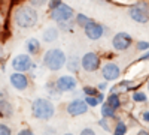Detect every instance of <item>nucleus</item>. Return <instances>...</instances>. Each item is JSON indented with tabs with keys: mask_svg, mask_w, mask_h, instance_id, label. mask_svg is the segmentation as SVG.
<instances>
[{
	"mask_svg": "<svg viewBox=\"0 0 149 135\" xmlns=\"http://www.w3.org/2000/svg\"><path fill=\"white\" fill-rule=\"evenodd\" d=\"M57 89L63 93V92H72L78 87V81L72 75H61L57 81H55Z\"/></svg>",
	"mask_w": 149,
	"mask_h": 135,
	"instance_id": "10",
	"label": "nucleus"
},
{
	"mask_svg": "<svg viewBox=\"0 0 149 135\" xmlns=\"http://www.w3.org/2000/svg\"><path fill=\"white\" fill-rule=\"evenodd\" d=\"M9 81H10V86L14 89L22 92V90H26L29 87V77L26 75L24 72H14L12 75L9 77Z\"/></svg>",
	"mask_w": 149,
	"mask_h": 135,
	"instance_id": "11",
	"label": "nucleus"
},
{
	"mask_svg": "<svg viewBox=\"0 0 149 135\" xmlns=\"http://www.w3.org/2000/svg\"><path fill=\"white\" fill-rule=\"evenodd\" d=\"M137 50L139 51H148L149 50V42H146V41H140V42H137Z\"/></svg>",
	"mask_w": 149,
	"mask_h": 135,
	"instance_id": "26",
	"label": "nucleus"
},
{
	"mask_svg": "<svg viewBox=\"0 0 149 135\" xmlns=\"http://www.w3.org/2000/svg\"><path fill=\"white\" fill-rule=\"evenodd\" d=\"M33 66V60L30 54H18L12 60V68L17 72H29Z\"/></svg>",
	"mask_w": 149,
	"mask_h": 135,
	"instance_id": "7",
	"label": "nucleus"
},
{
	"mask_svg": "<svg viewBox=\"0 0 149 135\" xmlns=\"http://www.w3.org/2000/svg\"><path fill=\"white\" fill-rule=\"evenodd\" d=\"M140 60H149V50H148L143 56H140Z\"/></svg>",
	"mask_w": 149,
	"mask_h": 135,
	"instance_id": "34",
	"label": "nucleus"
},
{
	"mask_svg": "<svg viewBox=\"0 0 149 135\" xmlns=\"http://www.w3.org/2000/svg\"><path fill=\"white\" fill-rule=\"evenodd\" d=\"M137 135H149V134H148V132H146V131H140V132H139V134H137Z\"/></svg>",
	"mask_w": 149,
	"mask_h": 135,
	"instance_id": "36",
	"label": "nucleus"
},
{
	"mask_svg": "<svg viewBox=\"0 0 149 135\" xmlns=\"http://www.w3.org/2000/svg\"><path fill=\"white\" fill-rule=\"evenodd\" d=\"M148 90H149V83H148Z\"/></svg>",
	"mask_w": 149,
	"mask_h": 135,
	"instance_id": "39",
	"label": "nucleus"
},
{
	"mask_svg": "<svg viewBox=\"0 0 149 135\" xmlns=\"http://www.w3.org/2000/svg\"><path fill=\"white\" fill-rule=\"evenodd\" d=\"M100 114H102V117H106V119H113V117H115V110L112 108L107 102H104V104L102 105Z\"/></svg>",
	"mask_w": 149,
	"mask_h": 135,
	"instance_id": "18",
	"label": "nucleus"
},
{
	"mask_svg": "<svg viewBox=\"0 0 149 135\" xmlns=\"http://www.w3.org/2000/svg\"><path fill=\"white\" fill-rule=\"evenodd\" d=\"M107 104L116 111V110L121 107V99H119L118 93H115V92H113V93H110V96L107 98Z\"/></svg>",
	"mask_w": 149,
	"mask_h": 135,
	"instance_id": "19",
	"label": "nucleus"
},
{
	"mask_svg": "<svg viewBox=\"0 0 149 135\" xmlns=\"http://www.w3.org/2000/svg\"><path fill=\"white\" fill-rule=\"evenodd\" d=\"M61 3H63V0H49V3H48V8H49V11H52V9H55V8H58Z\"/></svg>",
	"mask_w": 149,
	"mask_h": 135,
	"instance_id": "27",
	"label": "nucleus"
},
{
	"mask_svg": "<svg viewBox=\"0 0 149 135\" xmlns=\"http://www.w3.org/2000/svg\"><path fill=\"white\" fill-rule=\"evenodd\" d=\"M67 62V56L60 48H51L43 54V66H46L49 71H60Z\"/></svg>",
	"mask_w": 149,
	"mask_h": 135,
	"instance_id": "2",
	"label": "nucleus"
},
{
	"mask_svg": "<svg viewBox=\"0 0 149 135\" xmlns=\"http://www.w3.org/2000/svg\"><path fill=\"white\" fill-rule=\"evenodd\" d=\"M26 48H27V51H29L30 56H34V54L39 53V50H40V42L37 41L36 38L27 39V42H26Z\"/></svg>",
	"mask_w": 149,
	"mask_h": 135,
	"instance_id": "16",
	"label": "nucleus"
},
{
	"mask_svg": "<svg viewBox=\"0 0 149 135\" xmlns=\"http://www.w3.org/2000/svg\"><path fill=\"white\" fill-rule=\"evenodd\" d=\"M0 135H12V131L9 126L3 125V123H0Z\"/></svg>",
	"mask_w": 149,
	"mask_h": 135,
	"instance_id": "28",
	"label": "nucleus"
},
{
	"mask_svg": "<svg viewBox=\"0 0 149 135\" xmlns=\"http://www.w3.org/2000/svg\"><path fill=\"white\" fill-rule=\"evenodd\" d=\"M73 24H74V20H70V21H66V23H60L58 24V29L64 30V32H72Z\"/></svg>",
	"mask_w": 149,
	"mask_h": 135,
	"instance_id": "23",
	"label": "nucleus"
},
{
	"mask_svg": "<svg viewBox=\"0 0 149 135\" xmlns=\"http://www.w3.org/2000/svg\"><path fill=\"white\" fill-rule=\"evenodd\" d=\"M14 114V107L6 99H0V116L3 117H12Z\"/></svg>",
	"mask_w": 149,
	"mask_h": 135,
	"instance_id": "15",
	"label": "nucleus"
},
{
	"mask_svg": "<svg viewBox=\"0 0 149 135\" xmlns=\"http://www.w3.org/2000/svg\"><path fill=\"white\" fill-rule=\"evenodd\" d=\"M31 114L34 119L39 120H49L55 114V107L51 101L43 99V98H37L31 104Z\"/></svg>",
	"mask_w": 149,
	"mask_h": 135,
	"instance_id": "3",
	"label": "nucleus"
},
{
	"mask_svg": "<svg viewBox=\"0 0 149 135\" xmlns=\"http://www.w3.org/2000/svg\"><path fill=\"white\" fill-rule=\"evenodd\" d=\"M112 45H113V48L116 51H125L133 45V38L125 32H119L113 36Z\"/></svg>",
	"mask_w": 149,
	"mask_h": 135,
	"instance_id": "8",
	"label": "nucleus"
},
{
	"mask_svg": "<svg viewBox=\"0 0 149 135\" xmlns=\"http://www.w3.org/2000/svg\"><path fill=\"white\" fill-rule=\"evenodd\" d=\"M48 0H30V5L33 8H39V6H43Z\"/></svg>",
	"mask_w": 149,
	"mask_h": 135,
	"instance_id": "29",
	"label": "nucleus"
},
{
	"mask_svg": "<svg viewBox=\"0 0 149 135\" xmlns=\"http://www.w3.org/2000/svg\"><path fill=\"white\" fill-rule=\"evenodd\" d=\"M84 32H85V36L88 39H91V41H98L102 38V36L104 35V27L102 26V24H98V23H95V21H90L86 26L84 27Z\"/></svg>",
	"mask_w": 149,
	"mask_h": 135,
	"instance_id": "9",
	"label": "nucleus"
},
{
	"mask_svg": "<svg viewBox=\"0 0 149 135\" xmlns=\"http://www.w3.org/2000/svg\"><path fill=\"white\" fill-rule=\"evenodd\" d=\"M133 101L134 102H146L148 101V96L143 92H134L133 93Z\"/></svg>",
	"mask_w": 149,
	"mask_h": 135,
	"instance_id": "22",
	"label": "nucleus"
},
{
	"mask_svg": "<svg viewBox=\"0 0 149 135\" xmlns=\"http://www.w3.org/2000/svg\"><path fill=\"white\" fill-rule=\"evenodd\" d=\"M88 111V105H86L85 99H73L69 105H67V113L70 116H82Z\"/></svg>",
	"mask_w": 149,
	"mask_h": 135,
	"instance_id": "12",
	"label": "nucleus"
},
{
	"mask_svg": "<svg viewBox=\"0 0 149 135\" xmlns=\"http://www.w3.org/2000/svg\"><path fill=\"white\" fill-rule=\"evenodd\" d=\"M127 132V126L124 122H118L116 126H115V131H113V135H125Z\"/></svg>",
	"mask_w": 149,
	"mask_h": 135,
	"instance_id": "21",
	"label": "nucleus"
},
{
	"mask_svg": "<svg viewBox=\"0 0 149 135\" xmlns=\"http://www.w3.org/2000/svg\"><path fill=\"white\" fill-rule=\"evenodd\" d=\"M58 35H60L58 27H48L42 33V41L46 42V44H51V42H54V41L58 39Z\"/></svg>",
	"mask_w": 149,
	"mask_h": 135,
	"instance_id": "14",
	"label": "nucleus"
},
{
	"mask_svg": "<svg viewBox=\"0 0 149 135\" xmlns=\"http://www.w3.org/2000/svg\"><path fill=\"white\" fill-rule=\"evenodd\" d=\"M98 125L103 126V129H104V131H110V128H109V125H107V122H106V117H103L100 122H98Z\"/></svg>",
	"mask_w": 149,
	"mask_h": 135,
	"instance_id": "31",
	"label": "nucleus"
},
{
	"mask_svg": "<svg viewBox=\"0 0 149 135\" xmlns=\"http://www.w3.org/2000/svg\"><path fill=\"white\" fill-rule=\"evenodd\" d=\"M2 57H3V48L0 47V59H2Z\"/></svg>",
	"mask_w": 149,
	"mask_h": 135,
	"instance_id": "37",
	"label": "nucleus"
},
{
	"mask_svg": "<svg viewBox=\"0 0 149 135\" xmlns=\"http://www.w3.org/2000/svg\"><path fill=\"white\" fill-rule=\"evenodd\" d=\"M102 65V60H100V56L93 53V51H88L85 53L81 59V68L85 71V72H95Z\"/></svg>",
	"mask_w": 149,
	"mask_h": 135,
	"instance_id": "6",
	"label": "nucleus"
},
{
	"mask_svg": "<svg viewBox=\"0 0 149 135\" xmlns=\"http://www.w3.org/2000/svg\"><path fill=\"white\" fill-rule=\"evenodd\" d=\"M73 17H74V11L69 5H66V3H61L58 8H55V9L51 11V20L55 21L57 24L74 20Z\"/></svg>",
	"mask_w": 149,
	"mask_h": 135,
	"instance_id": "5",
	"label": "nucleus"
},
{
	"mask_svg": "<svg viewBox=\"0 0 149 135\" xmlns=\"http://www.w3.org/2000/svg\"><path fill=\"white\" fill-rule=\"evenodd\" d=\"M85 102H86L88 107H97L98 104H100L97 96H85Z\"/></svg>",
	"mask_w": 149,
	"mask_h": 135,
	"instance_id": "24",
	"label": "nucleus"
},
{
	"mask_svg": "<svg viewBox=\"0 0 149 135\" xmlns=\"http://www.w3.org/2000/svg\"><path fill=\"white\" fill-rule=\"evenodd\" d=\"M143 120L145 122H149V111H145L143 113Z\"/></svg>",
	"mask_w": 149,
	"mask_h": 135,
	"instance_id": "35",
	"label": "nucleus"
},
{
	"mask_svg": "<svg viewBox=\"0 0 149 135\" xmlns=\"http://www.w3.org/2000/svg\"><path fill=\"white\" fill-rule=\"evenodd\" d=\"M128 15L136 23L145 24L149 21V5L146 2H137L128 9Z\"/></svg>",
	"mask_w": 149,
	"mask_h": 135,
	"instance_id": "4",
	"label": "nucleus"
},
{
	"mask_svg": "<svg viewBox=\"0 0 149 135\" xmlns=\"http://www.w3.org/2000/svg\"><path fill=\"white\" fill-rule=\"evenodd\" d=\"M81 135H95V132H94L93 129H90V128H86V129H84V131L81 132Z\"/></svg>",
	"mask_w": 149,
	"mask_h": 135,
	"instance_id": "32",
	"label": "nucleus"
},
{
	"mask_svg": "<svg viewBox=\"0 0 149 135\" xmlns=\"http://www.w3.org/2000/svg\"><path fill=\"white\" fill-rule=\"evenodd\" d=\"M37 11L36 8H33L31 5H26V6H19L15 9L14 12V21L18 27L21 29H30L33 26H36L37 23Z\"/></svg>",
	"mask_w": 149,
	"mask_h": 135,
	"instance_id": "1",
	"label": "nucleus"
},
{
	"mask_svg": "<svg viewBox=\"0 0 149 135\" xmlns=\"http://www.w3.org/2000/svg\"><path fill=\"white\" fill-rule=\"evenodd\" d=\"M102 75H103V78H104L106 81H115V80H118L119 75H121V69H119L118 65L109 62V63H106V65L102 68Z\"/></svg>",
	"mask_w": 149,
	"mask_h": 135,
	"instance_id": "13",
	"label": "nucleus"
},
{
	"mask_svg": "<svg viewBox=\"0 0 149 135\" xmlns=\"http://www.w3.org/2000/svg\"><path fill=\"white\" fill-rule=\"evenodd\" d=\"M90 21H91V18H88L85 14H78L76 17H74V23H76L79 27H82V29H84V27H85Z\"/></svg>",
	"mask_w": 149,
	"mask_h": 135,
	"instance_id": "20",
	"label": "nucleus"
},
{
	"mask_svg": "<svg viewBox=\"0 0 149 135\" xmlns=\"http://www.w3.org/2000/svg\"><path fill=\"white\" fill-rule=\"evenodd\" d=\"M64 135H73V134H64Z\"/></svg>",
	"mask_w": 149,
	"mask_h": 135,
	"instance_id": "38",
	"label": "nucleus"
},
{
	"mask_svg": "<svg viewBox=\"0 0 149 135\" xmlns=\"http://www.w3.org/2000/svg\"><path fill=\"white\" fill-rule=\"evenodd\" d=\"M106 87H107V84H106V83H100V84L97 86V89H98V90H104Z\"/></svg>",
	"mask_w": 149,
	"mask_h": 135,
	"instance_id": "33",
	"label": "nucleus"
},
{
	"mask_svg": "<svg viewBox=\"0 0 149 135\" xmlns=\"http://www.w3.org/2000/svg\"><path fill=\"white\" fill-rule=\"evenodd\" d=\"M66 66H67V69H69L72 74H78V72H79V68H81V62H79V59H78L76 56H72V57L67 59Z\"/></svg>",
	"mask_w": 149,
	"mask_h": 135,
	"instance_id": "17",
	"label": "nucleus"
},
{
	"mask_svg": "<svg viewBox=\"0 0 149 135\" xmlns=\"http://www.w3.org/2000/svg\"><path fill=\"white\" fill-rule=\"evenodd\" d=\"M84 93H85V96H97L98 95V89L91 87V86H85V87H84Z\"/></svg>",
	"mask_w": 149,
	"mask_h": 135,
	"instance_id": "25",
	"label": "nucleus"
},
{
	"mask_svg": "<svg viewBox=\"0 0 149 135\" xmlns=\"http://www.w3.org/2000/svg\"><path fill=\"white\" fill-rule=\"evenodd\" d=\"M17 135H34V132L31 131V129H29V128H26V129H21Z\"/></svg>",
	"mask_w": 149,
	"mask_h": 135,
	"instance_id": "30",
	"label": "nucleus"
}]
</instances>
